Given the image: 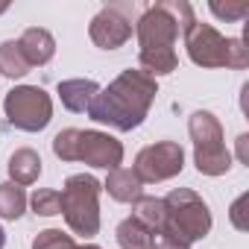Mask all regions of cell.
<instances>
[{
    "label": "cell",
    "instance_id": "obj_1",
    "mask_svg": "<svg viewBox=\"0 0 249 249\" xmlns=\"http://www.w3.org/2000/svg\"><path fill=\"white\" fill-rule=\"evenodd\" d=\"M196 24L194 9L188 0H159L153 6H144L135 33H138V62L141 71L156 76L173 73L179 65L176 56V38L191 30Z\"/></svg>",
    "mask_w": 249,
    "mask_h": 249
},
{
    "label": "cell",
    "instance_id": "obj_2",
    "mask_svg": "<svg viewBox=\"0 0 249 249\" xmlns=\"http://www.w3.org/2000/svg\"><path fill=\"white\" fill-rule=\"evenodd\" d=\"M156 94H159L156 79L144 71L129 68L117 73L103 91H97V97L88 106V117L117 132H132L144 123L150 106L156 103Z\"/></svg>",
    "mask_w": 249,
    "mask_h": 249
},
{
    "label": "cell",
    "instance_id": "obj_3",
    "mask_svg": "<svg viewBox=\"0 0 249 249\" xmlns=\"http://www.w3.org/2000/svg\"><path fill=\"white\" fill-rule=\"evenodd\" d=\"M53 153L62 161H85L103 170H114L123 161V144L97 129H62L53 138Z\"/></svg>",
    "mask_w": 249,
    "mask_h": 249
},
{
    "label": "cell",
    "instance_id": "obj_4",
    "mask_svg": "<svg viewBox=\"0 0 249 249\" xmlns=\"http://www.w3.org/2000/svg\"><path fill=\"white\" fill-rule=\"evenodd\" d=\"M161 202H164V226L159 234H170L191 246L211 231V211L196 191L176 188Z\"/></svg>",
    "mask_w": 249,
    "mask_h": 249
},
{
    "label": "cell",
    "instance_id": "obj_5",
    "mask_svg": "<svg viewBox=\"0 0 249 249\" xmlns=\"http://www.w3.org/2000/svg\"><path fill=\"white\" fill-rule=\"evenodd\" d=\"M185 47L194 65L199 68H234L243 71L249 65V47L240 38L220 36L211 24H194L185 33Z\"/></svg>",
    "mask_w": 249,
    "mask_h": 249
},
{
    "label": "cell",
    "instance_id": "obj_6",
    "mask_svg": "<svg viewBox=\"0 0 249 249\" xmlns=\"http://www.w3.org/2000/svg\"><path fill=\"white\" fill-rule=\"evenodd\" d=\"M100 182L91 173H76L62 188V214L73 234L94 237L100 231Z\"/></svg>",
    "mask_w": 249,
    "mask_h": 249
},
{
    "label": "cell",
    "instance_id": "obj_7",
    "mask_svg": "<svg viewBox=\"0 0 249 249\" xmlns=\"http://www.w3.org/2000/svg\"><path fill=\"white\" fill-rule=\"evenodd\" d=\"M194 141V164L202 176H223L231 167V153L223 144V126L211 111H194L188 120Z\"/></svg>",
    "mask_w": 249,
    "mask_h": 249
},
{
    "label": "cell",
    "instance_id": "obj_8",
    "mask_svg": "<svg viewBox=\"0 0 249 249\" xmlns=\"http://www.w3.org/2000/svg\"><path fill=\"white\" fill-rule=\"evenodd\" d=\"M6 120L21 132H41L53 120V100L38 85H18L3 100Z\"/></svg>",
    "mask_w": 249,
    "mask_h": 249
},
{
    "label": "cell",
    "instance_id": "obj_9",
    "mask_svg": "<svg viewBox=\"0 0 249 249\" xmlns=\"http://www.w3.org/2000/svg\"><path fill=\"white\" fill-rule=\"evenodd\" d=\"M141 12H144V6L135 3V0L103 6V9L94 15L91 27H88L91 41H94L100 50H117V47H123V44L132 38V30H135Z\"/></svg>",
    "mask_w": 249,
    "mask_h": 249
},
{
    "label": "cell",
    "instance_id": "obj_10",
    "mask_svg": "<svg viewBox=\"0 0 249 249\" xmlns=\"http://www.w3.org/2000/svg\"><path fill=\"white\" fill-rule=\"evenodd\" d=\"M185 167V150L176 141H159L135 156V176L141 182H167Z\"/></svg>",
    "mask_w": 249,
    "mask_h": 249
},
{
    "label": "cell",
    "instance_id": "obj_11",
    "mask_svg": "<svg viewBox=\"0 0 249 249\" xmlns=\"http://www.w3.org/2000/svg\"><path fill=\"white\" fill-rule=\"evenodd\" d=\"M18 44H21V50H24V56H27V62H30V68L47 65V62L53 59V53H56V38H53L44 27H30V30H24V36L18 38Z\"/></svg>",
    "mask_w": 249,
    "mask_h": 249
},
{
    "label": "cell",
    "instance_id": "obj_12",
    "mask_svg": "<svg viewBox=\"0 0 249 249\" xmlns=\"http://www.w3.org/2000/svg\"><path fill=\"white\" fill-rule=\"evenodd\" d=\"M103 188H106L108 196L117 199V202H135V199L144 196V182H141L132 170H126V167L108 170V179H106Z\"/></svg>",
    "mask_w": 249,
    "mask_h": 249
},
{
    "label": "cell",
    "instance_id": "obj_13",
    "mask_svg": "<svg viewBox=\"0 0 249 249\" xmlns=\"http://www.w3.org/2000/svg\"><path fill=\"white\" fill-rule=\"evenodd\" d=\"M97 91H100V85L94 79H65V82H59V100H62V106L68 111H76V114L88 111V106L97 97Z\"/></svg>",
    "mask_w": 249,
    "mask_h": 249
},
{
    "label": "cell",
    "instance_id": "obj_14",
    "mask_svg": "<svg viewBox=\"0 0 249 249\" xmlns=\"http://www.w3.org/2000/svg\"><path fill=\"white\" fill-rule=\"evenodd\" d=\"M9 176H12V182L21 185V188L38 182V176H41V156H38L36 150H30V147L15 150L12 159H9Z\"/></svg>",
    "mask_w": 249,
    "mask_h": 249
},
{
    "label": "cell",
    "instance_id": "obj_15",
    "mask_svg": "<svg viewBox=\"0 0 249 249\" xmlns=\"http://www.w3.org/2000/svg\"><path fill=\"white\" fill-rule=\"evenodd\" d=\"M114 234H117L120 249H153V240H156V234L144 223H138L135 217H126L117 226Z\"/></svg>",
    "mask_w": 249,
    "mask_h": 249
},
{
    "label": "cell",
    "instance_id": "obj_16",
    "mask_svg": "<svg viewBox=\"0 0 249 249\" xmlns=\"http://www.w3.org/2000/svg\"><path fill=\"white\" fill-rule=\"evenodd\" d=\"M0 73L6 79H21L24 73H30V62H27L18 41H3L0 44Z\"/></svg>",
    "mask_w": 249,
    "mask_h": 249
},
{
    "label": "cell",
    "instance_id": "obj_17",
    "mask_svg": "<svg viewBox=\"0 0 249 249\" xmlns=\"http://www.w3.org/2000/svg\"><path fill=\"white\" fill-rule=\"evenodd\" d=\"M132 205H135V208H132V217H135L138 223H144L153 234H159L161 226H164V202L156 199V196H141V199H135Z\"/></svg>",
    "mask_w": 249,
    "mask_h": 249
},
{
    "label": "cell",
    "instance_id": "obj_18",
    "mask_svg": "<svg viewBox=\"0 0 249 249\" xmlns=\"http://www.w3.org/2000/svg\"><path fill=\"white\" fill-rule=\"evenodd\" d=\"M27 211V194L21 185L15 182H3L0 185V217L3 220H18Z\"/></svg>",
    "mask_w": 249,
    "mask_h": 249
},
{
    "label": "cell",
    "instance_id": "obj_19",
    "mask_svg": "<svg viewBox=\"0 0 249 249\" xmlns=\"http://www.w3.org/2000/svg\"><path fill=\"white\" fill-rule=\"evenodd\" d=\"M33 249H100L97 243H82L76 246L71 240V234H65L62 229H44L38 231V237L33 240Z\"/></svg>",
    "mask_w": 249,
    "mask_h": 249
},
{
    "label": "cell",
    "instance_id": "obj_20",
    "mask_svg": "<svg viewBox=\"0 0 249 249\" xmlns=\"http://www.w3.org/2000/svg\"><path fill=\"white\" fill-rule=\"evenodd\" d=\"M33 211L38 217H53V214H62V194L53 191V188H41L33 194Z\"/></svg>",
    "mask_w": 249,
    "mask_h": 249
},
{
    "label": "cell",
    "instance_id": "obj_21",
    "mask_svg": "<svg viewBox=\"0 0 249 249\" xmlns=\"http://www.w3.org/2000/svg\"><path fill=\"white\" fill-rule=\"evenodd\" d=\"M208 9L223 21H243L249 15V3H217L214 0V3H208Z\"/></svg>",
    "mask_w": 249,
    "mask_h": 249
},
{
    "label": "cell",
    "instance_id": "obj_22",
    "mask_svg": "<svg viewBox=\"0 0 249 249\" xmlns=\"http://www.w3.org/2000/svg\"><path fill=\"white\" fill-rule=\"evenodd\" d=\"M246 202H249V196L243 194V196H240V199H237V202L231 205V223H234V226H237L240 231H246V229H249V223L243 220V205H246Z\"/></svg>",
    "mask_w": 249,
    "mask_h": 249
},
{
    "label": "cell",
    "instance_id": "obj_23",
    "mask_svg": "<svg viewBox=\"0 0 249 249\" xmlns=\"http://www.w3.org/2000/svg\"><path fill=\"white\" fill-rule=\"evenodd\" d=\"M153 249H191V246L182 243V240H176V237H170V234H156Z\"/></svg>",
    "mask_w": 249,
    "mask_h": 249
},
{
    "label": "cell",
    "instance_id": "obj_24",
    "mask_svg": "<svg viewBox=\"0 0 249 249\" xmlns=\"http://www.w3.org/2000/svg\"><path fill=\"white\" fill-rule=\"evenodd\" d=\"M246 141H249V135H240V138H237V156H240L243 164L249 161V159H246Z\"/></svg>",
    "mask_w": 249,
    "mask_h": 249
},
{
    "label": "cell",
    "instance_id": "obj_25",
    "mask_svg": "<svg viewBox=\"0 0 249 249\" xmlns=\"http://www.w3.org/2000/svg\"><path fill=\"white\" fill-rule=\"evenodd\" d=\"M3 246H6V231L0 229V249H3Z\"/></svg>",
    "mask_w": 249,
    "mask_h": 249
},
{
    "label": "cell",
    "instance_id": "obj_26",
    "mask_svg": "<svg viewBox=\"0 0 249 249\" xmlns=\"http://www.w3.org/2000/svg\"><path fill=\"white\" fill-rule=\"evenodd\" d=\"M6 9H9V3H0V15H3V12H6Z\"/></svg>",
    "mask_w": 249,
    "mask_h": 249
}]
</instances>
